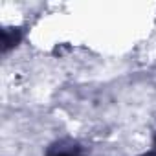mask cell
I'll use <instances>...</instances> for the list:
<instances>
[{
    "instance_id": "cell-1",
    "label": "cell",
    "mask_w": 156,
    "mask_h": 156,
    "mask_svg": "<svg viewBox=\"0 0 156 156\" xmlns=\"http://www.w3.org/2000/svg\"><path fill=\"white\" fill-rule=\"evenodd\" d=\"M48 156H81V151L75 143H70V141H62L55 147L50 149Z\"/></svg>"
}]
</instances>
